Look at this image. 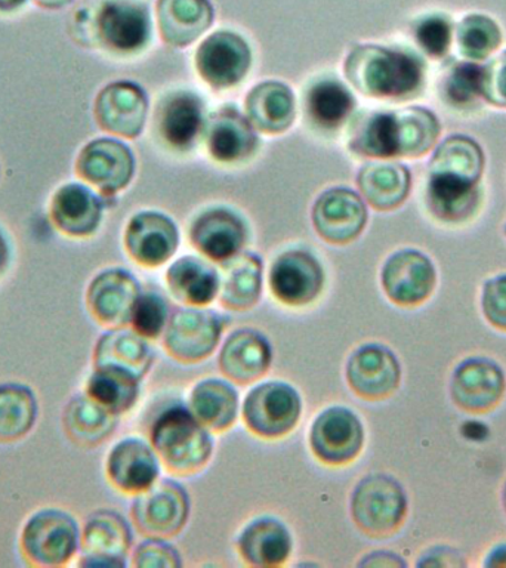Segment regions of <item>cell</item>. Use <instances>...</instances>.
I'll return each instance as SVG.
<instances>
[{
	"instance_id": "1",
	"label": "cell",
	"mask_w": 506,
	"mask_h": 568,
	"mask_svg": "<svg viewBox=\"0 0 506 568\" xmlns=\"http://www.w3.org/2000/svg\"><path fill=\"white\" fill-rule=\"evenodd\" d=\"M344 71L351 87L376 100L407 101L425 88L424 61L403 48L358 44L346 55Z\"/></svg>"
},
{
	"instance_id": "2",
	"label": "cell",
	"mask_w": 506,
	"mask_h": 568,
	"mask_svg": "<svg viewBox=\"0 0 506 568\" xmlns=\"http://www.w3.org/2000/svg\"><path fill=\"white\" fill-rule=\"evenodd\" d=\"M150 443L172 474L194 475L211 460L213 438L184 404L164 408L151 425Z\"/></svg>"
},
{
	"instance_id": "3",
	"label": "cell",
	"mask_w": 506,
	"mask_h": 568,
	"mask_svg": "<svg viewBox=\"0 0 506 568\" xmlns=\"http://www.w3.org/2000/svg\"><path fill=\"white\" fill-rule=\"evenodd\" d=\"M355 526L372 537L394 535L408 513V497L403 484L393 475H364L353 488L350 499Z\"/></svg>"
},
{
	"instance_id": "4",
	"label": "cell",
	"mask_w": 506,
	"mask_h": 568,
	"mask_svg": "<svg viewBox=\"0 0 506 568\" xmlns=\"http://www.w3.org/2000/svg\"><path fill=\"white\" fill-rule=\"evenodd\" d=\"M93 39L115 55H136L151 42L149 4L142 0H102L91 17Z\"/></svg>"
},
{
	"instance_id": "5",
	"label": "cell",
	"mask_w": 506,
	"mask_h": 568,
	"mask_svg": "<svg viewBox=\"0 0 506 568\" xmlns=\"http://www.w3.org/2000/svg\"><path fill=\"white\" fill-rule=\"evenodd\" d=\"M304 404L295 386L284 381H265L253 386L244 397L242 417L256 437L275 439L296 428Z\"/></svg>"
},
{
	"instance_id": "6",
	"label": "cell",
	"mask_w": 506,
	"mask_h": 568,
	"mask_svg": "<svg viewBox=\"0 0 506 568\" xmlns=\"http://www.w3.org/2000/svg\"><path fill=\"white\" fill-rule=\"evenodd\" d=\"M82 531L73 515L48 508L31 515L22 528L21 548L26 558L39 567H60L80 549Z\"/></svg>"
},
{
	"instance_id": "7",
	"label": "cell",
	"mask_w": 506,
	"mask_h": 568,
	"mask_svg": "<svg viewBox=\"0 0 506 568\" xmlns=\"http://www.w3.org/2000/svg\"><path fill=\"white\" fill-rule=\"evenodd\" d=\"M226 318L204 306H185L171 314L163 333L164 349L178 362H203L220 345Z\"/></svg>"
},
{
	"instance_id": "8",
	"label": "cell",
	"mask_w": 506,
	"mask_h": 568,
	"mask_svg": "<svg viewBox=\"0 0 506 568\" xmlns=\"http://www.w3.org/2000/svg\"><path fill=\"white\" fill-rule=\"evenodd\" d=\"M366 433L353 408L331 406L320 412L310 426L308 444L313 455L328 466L351 464L362 455Z\"/></svg>"
},
{
	"instance_id": "9",
	"label": "cell",
	"mask_w": 506,
	"mask_h": 568,
	"mask_svg": "<svg viewBox=\"0 0 506 568\" xmlns=\"http://www.w3.org/2000/svg\"><path fill=\"white\" fill-rule=\"evenodd\" d=\"M191 499L186 488L172 478L159 479L138 493L131 515L138 530L145 536H176L189 523Z\"/></svg>"
},
{
	"instance_id": "10",
	"label": "cell",
	"mask_w": 506,
	"mask_h": 568,
	"mask_svg": "<svg viewBox=\"0 0 506 568\" xmlns=\"http://www.w3.org/2000/svg\"><path fill=\"white\" fill-rule=\"evenodd\" d=\"M270 291L280 304L302 308L317 301L326 284L318 257L306 248H289L271 265Z\"/></svg>"
},
{
	"instance_id": "11",
	"label": "cell",
	"mask_w": 506,
	"mask_h": 568,
	"mask_svg": "<svg viewBox=\"0 0 506 568\" xmlns=\"http://www.w3.org/2000/svg\"><path fill=\"white\" fill-rule=\"evenodd\" d=\"M402 363L389 346L366 342L346 359V384L360 398L381 402L391 397L402 384Z\"/></svg>"
},
{
	"instance_id": "12",
	"label": "cell",
	"mask_w": 506,
	"mask_h": 568,
	"mask_svg": "<svg viewBox=\"0 0 506 568\" xmlns=\"http://www.w3.org/2000/svg\"><path fill=\"white\" fill-rule=\"evenodd\" d=\"M386 297L403 308L424 304L437 286V270L428 255L406 247L391 253L381 270Z\"/></svg>"
},
{
	"instance_id": "13",
	"label": "cell",
	"mask_w": 506,
	"mask_h": 568,
	"mask_svg": "<svg viewBox=\"0 0 506 568\" xmlns=\"http://www.w3.org/2000/svg\"><path fill=\"white\" fill-rule=\"evenodd\" d=\"M194 62L204 83L216 91H224L246 79L253 62L252 49L243 36L220 30L203 40Z\"/></svg>"
},
{
	"instance_id": "14",
	"label": "cell",
	"mask_w": 506,
	"mask_h": 568,
	"mask_svg": "<svg viewBox=\"0 0 506 568\" xmlns=\"http://www.w3.org/2000/svg\"><path fill=\"white\" fill-rule=\"evenodd\" d=\"M452 402L468 413H486L504 398L506 375L500 364L484 355L464 358L448 382Z\"/></svg>"
},
{
	"instance_id": "15",
	"label": "cell",
	"mask_w": 506,
	"mask_h": 568,
	"mask_svg": "<svg viewBox=\"0 0 506 568\" xmlns=\"http://www.w3.org/2000/svg\"><path fill=\"white\" fill-rule=\"evenodd\" d=\"M133 544L131 524L114 509H98L82 530L80 567L124 568Z\"/></svg>"
},
{
	"instance_id": "16",
	"label": "cell",
	"mask_w": 506,
	"mask_h": 568,
	"mask_svg": "<svg viewBox=\"0 0 506 568\" xmlns=\"http://www.w3.org/2000/svg\"><path fill=\"white\" fill-rule=\"evenodd\" d=\"M75 171L102 194L114 195L131 184L135 175V158L124 142L98 138L80 151Z\"/></svg>"
},
{
	"instance_id": "17",
	"label": "cell",
	"mask_w": 506,
	"mask_h": 568,
	"mask_svg": "<svg viewBox=\"0 0 506 568\" xmlns=\"http://www.w3.org/2000/svg\"><path fill=\"white\" fill-rule=\"evenodd\" d=\"M247 240V222L230 207L208 209L191 222V244L206 260L220 265L244 252Z\"/></svg>"
},
{
	"instance_id": "18",
	"label": "cell",
	"mask_w": 506,
	"mask_h": 568,
	"mask_svg": "<svg viewBox=\"0 0 506 568\" xmlns=\"http://www.w3.org/2000/svg\"><path fill=\"white\" fill-rule=\"evenodd\" d=\"M368 212L362 195L346 186H333L315 200L313 224L324 242H354L366 229Z\"/></svg>"
},
{
	"instance_id": "19",
	"label": "cell",
	"mask_w": 506,
	"mask_h": 568,
	"mask_svg": "<svg viewBox=\"0 0 506 568\" xmlns=\"http://www.w3.org/2000/svg\"><path fill=\"white\" fill-rule=\"evenodd\" d=\"M203 136L208 154L225 166L246 163L260 149L255 126L234 105L215 111L208 119Z\"/></svg>"
},
{
	"instance_id": "20",
	"label": "cell",
	"mask_w": 506,
	"mask_h": 568,
	"mask_svg": "<svg viewBox=\"0 0 506 568\" xmlns=\"http://www.w3.org/2000/svg\"><path fill=\"white\" fill-rule=\"evenodd\" d=\"M93 111L104 131L133 140L144 131L149 97L140 84L119 80L101 89Z\"/></svg>"
},
{
	"instance_id": "21",
	"label": "cell",
	"mask_w": 506,
	"mask_h": 568,
	"mask_svg": "<svg viewBox=\"0 0 506 568\" xmlns=\"http://www.w3.org/2000/svg\"><path fill=\"white\" fill-rule=\"evenodd\" d=\"M206 122L204 101L191 91L169 93L155 110V131L160 140L180 153L194 149Z\"/></svg>"
},
{
	"instance_id": "22",
	"label": "cell",
	"mask_w": 506,
	"mask_h": 568,
	"mask_svg": "<svg viewBox=\"0 0 506 568\" xmlns=\"http://www.w3.org/2000/svg\"><path fill=\"white\" fill-rule=\"evenodd\" d=\"M180 246L175 221L162 212L142 211L124 230V247L136 264L155 268L166 264Z\"/></svg>"
},
{
	"instance_id": "23",
	"label": "cell",
	"mask_w": 506,
	"mask_h": 568,
	"mask_svg": "<svg viewBox=\"0 0 506 568\" xmlns=\"http://www.w3.org/2000/svg\"><path fill=\"white\" fill-rule=\"evenodd\" d=\"M217 364L222 375L233 384H253L269 373L273 364V345L257 328H235L221 345Z\"/></svg>"
},
{
	"instance_id": "24",
	"label": "cell",
	"mask_w": 506,
	"mask_h": 568,
	"mask_svg": "<svg viewBox=\"0 0 506 568\" xmlns=\"http://www.w3.org/2000/svg\"><path fill=\"white\" fill-rule=\"evenodd\" d=\"M141 292V284L131 271L104 270L89 284L88 308L105 326H128Z\"/></svg>"
},
{
	"instance_id": "25",
	"label": "cell",
	"mask_w": 506,
	"mask_h": 568,
	"mask_svg": "<svg viewBox=\"0 0 506 568\" xmlns=\"http://www.w3.org/2000/svg\"><path fill=\"white\" fill-rule=\"evenodd\" d=\"M105 469L115 488L138 495L159 481L160 457L151 443L140 437H126L111 448Z\"/></svg>"
},
{
	"instance_id": "26",
	"label": "cell",
	"mask_w": 506,
	"mask_h": 568,
	"mask_svg": "<svg viewBox=\"0 0 506 568\" xmlns=\"http://www.w3.org/2000/svg\"><path fill=\"white\" fill-rule=\"evenodd\" d=\"M235 546L247 566L280 567L292 557L293 536L282 519L262 515L243 527Z\"/></svg>"
},
{
	"instance_id": "27",
	"label": "cell",
	"mask_w": 506,
	"mask_h": 568,
	"mask_svg": "<svg viewBox=\"0 0 506 568\" xmlns=\"http://www.w3.org/2000/svg\"><path fill=\"white\" fill-rule=\"evenodd\" d=\"M104 202L89 186L71 182L53 194V224L71 237H89L100 229Z\"/></svg>"
},
{
	"instance_id": "28",
	"label": "cell",
	"mask_w": 506,
	"mask_h": 568,
	"mask_svg": "<svg viewBox=\"0 0 506 568\" xmlns=\"http://www.w3.org/2000/svg\"><path fill=\"white\" fill-rule=\"evenodd\" d=\"M154 353L149 339L132 327H111L98 339L93 349L95 367H113L144 379L153 367Z\"/></svg>"
},
{
	"instance_id": "29",
	"label": "cell",
	"mask_w": 506,
	"mask_h": 568,
	"mask_svg": "<svg viewBox=\"0 0 506 568\" xmlns=\"http://www.w3.org/2000/svg\"><path fill=\"white\" fill-rule=\"evenodd\" d=\"M244 109L247 119L257 131L279 135L286 132L295 122V93L286 83L265 80L249 91Z\"/></svg>"
},
{
	"instance_id": "30",
	"label": "cell",
	"mask_w": 506,
	"mask_h": 568,
	"mask_svg": "<svg viewBox=\"0 0 506 568\" xmlns=\"http://www.w3.org/2000/svg\"><path fill=\"white\" fill-rule=\"evenodd\" d=\"M213 18L211 0H158L159 31L169 47L194 43L211 29Z\"/></svg>"
},
{
	"instance_id": "31",
	"label": "cell",
	"mask_w": 506,
	"mask_h": 568,
	"mask_svg": "<svg viewBox=\"0 0 506 568\" xmlns=\"http://www.w3.org/2000/svg\"><path fill=\"white\" fill-rule=\"evenodd\" d=\"M264 284V264L260 255L242 252L221 264L220 302L231 311H247L260 302Z\"/></svg>"
},
{
	"instance_id": "32",
	"label": "cell",
	"mask_w": 506,
	"mask_h": 568,
	"mask_svg": "<svg viewBox=\"0 0 506 568\" xmlns=\"http://www.w3.org/2000/svg\"><path fill=\"white\" fill-rule=\"evenodd\" d=\"M169 292L186 306H208L220 293V273L206 257L185 255L166 273Z\"/></svg>"
},
{
	"instance_id": "33",
	"label": "cell",
	"mask_w": 506,
	"mask_h": 568,
	"mask_svg": "<svg viewBox=\"0 0 506 568\" xmlns=\"http://www.w3.org/2000/svg\"><path fill=\"white\" fill-rule=\"evenodd\" d=\"M189 407L208 429L224 433L237 420L240 395L233 382L206 377L191 389Z\"/></svg>"
},
{
	"instance_id": "34",
	"label": "cell",
	"mask_w": 506,
	"mask_h": 568,
	"mask_svg": "<svg viewBox=\"0 0 506 568\" xmlns=\"http://www.w3.org/2000/svg\"><path fill=\"white\" fill-rule=\"evenodd\" d=\"M305 114L323 132L340 131L355 110V98L345 83L333 78L315 80L305 92Z\"/></svg>"
},
{
	"instance_id": "35",
	"label": "cell",
	"mask_w": 506,
	"mask_h": 568,
	"mask_svg": "<svg viewBox=\"0 0 506 568\" xmlns=\"http://www.w3.org/2000/svg\"><path fill=\"white\" fill-rule=\"evenodd\" d=\"M357 186L363 199L376 211H393L402 206L411 193L412 175L402 163H367L358 172Z\"/></svg>"
},
{
	"instance_id": "36",
	"label": "cell",
	"mask_w": 506,
	"mask_h": 568,
	"mask_svg": "<svg viewBox=\"0 0 506 568\" xmlns=\"http://www.w3.org/2000/svg\"><path fill=\"white\" fill-rule=\"evenodd\" d=\"M62 422L70 439L79 446L95 447L113 435L119 425V415L84 394L70 399Z\"/></svg>"
},
{
	"instance_id": "37",
	"label": "cell",
	"mask_w": 506,
	"mask_h": 568,
	"mask_svg": "<svg viewBox=\"0 0 506 568\" xmlns=\"http://www.w3.org/2000/svg\"><path fill=\"white\" fill-rule=\"evenodd\" d=\"M426 204L437 220L447 224H462L478 211V184L429 175Z\"/></svg>"
},
{
	"instance_id": "38",
	"label": "cell",
	"mask_w": 506,
	"mask_h": 568,
	"mask_svg": "<svg viewBox=\"0 0 506 568\" xmlns=\"http://www.w3.org/2000/svg\"><path fill=\"white\" fill-rule=\"evenodd\" d=\"M484 171V153L478 142L465 135L446 138L435 149L429 175L453 178L478 184Z\"/></svg>"
},
{
	"instance_id": "39",
	"label": "cell",
	"mask_w": 506,
	"mask_h": 568,
	"mask_svg": "<svg viewBox=\"0 0 506 568\" xmlns=\"http://www.w3.org/2000/svg\"><path fill=\"white\" fill-rule=\"evenodd\" d=\"M141 381L113 367H95L89 376L87 394L115 415H124L138 403Z\"/></svg>"
},
{
	"instance_id": "40",
	"label": "cell",
	"mask_w": 506,
	"mask_h": 568,
	"mask_svg": "<svg viewBox=\"0 0 506 568\" xmlns=\"http://www.w3.org/2000/svg\"><path fill=\"white\" fill-rule=\"evenodd\" d=\"M397 122L398 158L416 159L428 153L439 136L438 118L424 106L394 110Z\"/></svg>"
},
{
	"instance_id": "41",
	"label": "cell",
	"mask_w": 506,
	"mask_h": 568,
	"mask_svg": "<svg viewBox=\"0 0 506 568\" xmlns=\"http://www.w3.org/2000/svg\"><path fill=\"white\" fill-rule=\"evenodd\" d=\"M38 419V399L29 386L0 385V442H16L29 434Z\"/></svg>"
},
{
	"instance_id": "42",
	"label": "cell",
	"mask_w": 506,
	"mask_h": 568,
	"mask_svg": "<svg viewBox=\"0 0 506 568\" xmlns=\"http://www.w3.org/2000/svg\"><path fill=\"white\" fill-rule=\"evenodd\" d=\"M502 43V31L492 18L473 13L457 27V48L469 61L486 60Z\"/></svg>"
},
{
	"instance_id": "43",
	"label": "cell",
	"mask_w": 506,
	"mask_h": 568,
	"mask_svg": "<svg viewBox=\"0 0 506 568\" xmlns=\"http://www.w3.org/2000/svg\"><path fill=\"white\" fill-rule=\"evenodd\" d=\"M483 67L461 62L448 71L443 82V98L453 109H469L482 98Z\"/></svg>"
},
{
	"instance_id": "44",
	"label": "cell",
	"mask_w": 506,
	"mask_h": 568,
	"mask_svg": "<svg viewBox=\"0 0 506 568\" xmlns=\"http://www.w3.org/2000/svg\"><path fill=\"white\" fill-rule=\"evenodd\" d=\"M171 318L166 300L153 291L141 292L132 311L131 326L145 339L162 336Z\"/></svg>"
},
{
	"instance_id": "45",
	"label": "cell",
	"mask_w": 506,
	"mask_h": 568,
	"mask_svg": "<svg viewBox=\"0 0 506 568\" xmlns=\"http://www.w3.org/2000/svg\"><path fill=\"white\" fill-rule=\"evenodd\" d=\"M452 21L444 13H429L413 26L417 47L433 58L446 55L452 43Z\"/></svg>"
},
{
	"instance_id": "46",
	"label": "cell",
	"mask_w": 506,
	"mask_h": 568,
	"mask_svg": "<svg viewBox=\"0 0 506 568\" xmlns=\"http://www.w3.org/2000/svg\"><path fill=\"white\" fill-rule=\"evenodd\" d=\"M132 564L138 568H180L184 562L180 550L164 537L146 536L136 546Z\"/></svg>"
},
{
	"instance_id": "47",
	"label": "cell",
	"mask_w": 506,
	"mask_h": 568,
	"mask_svg": "<svg viewBox=\"0 0 506 568\" xmlns=\"http://www.w3.org/2000/svg\"><path fill=\"white\" fill-rule=\"evenodd\" d=\"M482 311L492 327L506 332V274L495 275L484 283Z\"/></svg>"
},
{
	"instance_id": "48",
	"label": "cell",
	"mask_w": 506,
	"mask_h": 568,
	"mask_svg": "<svg viewBox=\"0 0 506 568\" xmlns=\"http://www.w3.org/2000/svg\"><path fill=\"white\" fill-rule=\"evenodd\" d=\"M482 97L488 104L506 109V51L483 67Z\"/></svg>"
},
{
	"instance_id": "49",
	"label": "cell",
	"mask_w": 506,
	"mask_h": 568,
	"mask_svg": "<svg viewBox=\"0 0 506 568\" xmlns=\"http://www.w3.org/2000/svg\"><path fill=\"white\" fill-rule=\"evenodd\" d=\"M416 567H466L465 555L447 545H435L422 552Z\"/></svg>"
},
{
	"instance_id": "50",
	"label": "cell",
	"mask_w": 506,
	"mask_h": 568,
	"mask_svg": "<svg viewBox=\"0 0 506 568\" xmlns=\"http://www.w3.org/2000/svg\"><path fill=\"white\" fill-rule=\"evenodd\" d=\"M358 567H377V568H406L407 561L399 554L393 550L377 549L372 550L357 562Z\"/></svg>"
},
{
	"instance_id": "51",
	"label": "cell",
	"mask_w": 506,
	"mask_h": 568,
	"mask_svg": "<svg viewBox=\"0 0 506 568\" xmlns=\"http://www.w3.org/2000/svg\"><path fill=\"white\" fill-rule=\"evenodd\" d=\"M483 566L487 568H506V541L492 546V549L488 550L483 559Z\"/></svg>"
},
{
	"instance_id": "52",
	"label": "cell",
	"mask_w": 506,
	"mask_h": 568,
	"mask_svg": "<svg viewBox=\"0 0 506 568\" xmlns=\"http://www.w3.org/2000/svg\"><path fill=\"white\" fill-rule=\"evenodd\" d=\"M26 3L27 0H0V12H16Z\"/></svg>"
},
{
	"instance_id": "53",
	"label": "cell",
	"mask_w": 506,
	"mask_h": 568,
	"mask_svg": "<svg viewBox=\"0 0 506 568\" xmlns=\"http://www.w3.org/2000/svg\"><path fill=\"white\" fill-rule=\"evenodd\" d=\"M40 8L44 9H60L67 7V4L73 2V0H34Z\"/></svg>"
},
{
	"instance_id": "54",
	"label": "cell",
	"mask_w": 506,
	"mask_h": 568,
	"mask_svg": "<svg viewBox=\"0 0 506 568\" xmlns=\"http://www.w3.org/2000/svg\"><path fill=\"white\" fill-rule=\"evenodd\" d=\"M9 257V247L7 243V239L3 237V234L0 233V271L4 268L7 265Z\"/></svg>"
},
{
	"instance_id": "55",
	"label": "cell",
	"mask_w": 506,
	"mask_h": 568,
	"mask_svg": "<svg viewBox=\"0 0 506 568\" xmlns=\"http://www.w3.org/2000/svg\"><path fill=\"white\" fill-rule=\"evenodd\" d=\"M502 506H504V510L506 514V481L504 484V488H502Z\"/></svg>"
},
{
	"instance_id": "56",
	"label": "cell",
	"mask_w": 506,
	"mask_h": 568,
	"mask_svg": "<svg viewBox=\"0 0 506 568\" xmlns=\"http://www.w3.org/2000/svg\"><path fill=\"white\" fill-rule=\"evenodd\" d=\"M505 233H506V225H505Z\"/></svg>"
}]
</instances>
